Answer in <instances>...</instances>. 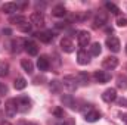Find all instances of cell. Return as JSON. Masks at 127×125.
Masks as SVG:
<instances>
[{
  "label": "cell",
  "instance_id": "cell-42",
  "mask_svg": "<svg viewBox=\"0 0 127 125\" xmlns=\"http://www.w3.org/2000/svg\"><path fill=\"white\" fill-rule=\"evenodd\" d=\"M0 84H1V83H0Z\"/></svg>",
  "mask_w": 127,
  "mask_h": 125
},
{
  "label": "cell",
  "instance_id": "cell-41",
  "mask_svg": "<svg viewBox=\"0 0 127 125\" xmlns=\"http://www.w3.org/2000/svg\"><path fill=\"white\" fill-rule=\"evenodd\" d=\"M126 52H127V46H126Z\"/></svg>",
  "mask_w": 127,
  "mask_h": 125
},
{
  "label": "cell",
  "instance_id": "cell-22",
  "mask_svg": "<svg viewBox=\"0 0 127 125\" xmlns=\"http://www.w3.org/2000/svg\"><path fill=\"white\" fill-rule=\"evenodd\" d=\"M52 13H53V16H58V18H62L66 15V9L64 7L62 4H58V6H55L53 7V10H52Z\"/></svg>",
  "mask_w": 127,
  "mask_h": 125
},
{
  "label": "cell",
  "instance_id": "cell-27",
  "mask_svg": "<svg viewBox=\"0 0 127 125\" xmlns=\"http://www.w3.org/2000/svg\"><path fill=\"white\" fill-rule=\"evenodd\" d=\"M9 72V63L6 61H0V77H6Z\"/></svg>",
  "mask_w": 127,
  "mask_h": 125
},
{
  "label": "cell",
  "instance_id": "cell-8",
  "mask_svg": "<svg viewBox=\"0 0 127 125\" xmlns=\"http://www.w3.org/2000/svg\"><path fill=\"white\" fill-rule=\"evenodd\" d=\"M102 100L105 103H112L117 100V90L115 88H108L102 93Z\"/></svg>",
  "mask_w": 127,
  "mask_h": 125
},
{
  "label": "cell",
  "instance_id": "cell-19",
  "mask_svg": "<svg viewBox=\"0 0 127 125\" xmlns=\"http://www.w3.org/2000/svg\"><path fill=\"white\" fill-rule=\"evenodd\" d=\"M24 41H25V40H22V38L13 40V41H12V52H13V53H19V52L22 50V47H24Z\"/></svg>",
  "mask_w": 127,
  "mask_h": 125
},
{
  "label": "cell",
  "instance_id": "cell-29",
  "mask_svg": "<svg viewBox=\"0 0 127 125\" xmlns=\"http://www.w3.org/2000/svg\"><path fill=\"white\" fill-rule=\"evenodd\" d=\"M105 7H106L111 13H114V15H118V13H120L118 6H115V4H114V3H111V1H106V3H105Z\"/></svg>",
  "mask_w": 127,
  "mask_h": 125
},
{
  "label": "cell",
  "instance_id": "cell-34",
  "mask_svg": "<svg viewBox=\"0 0 127 125\" xmlns=\"http://www.w3.org/2000/svg\"><path fill=\"white\" fill-rule=\"evenodd\" d=\"M59 125H75V124H74V119L68 118V119H64V122H61Z\"/></svg>",
  "mask_w": 127,
  "mask_h": 125
},
{
  "label": "cell",
  "instance_id": "cell-35",
  "mask_svg": "<svg viewBox=\"0 0 127 125\" xmlns=\"http://www.w3.org/2000/svg\"><path fill=\"white\" fill-rule=\"evenodd\" d=\"M118 104H120V106H124V107H127V99H126V97L118 99Z\"/></svg>",
  "mask_w": 127,
  "mask_h": 125
},
{
  "label": "cell",
  "instance_id": "cell-1",
  "mask_svg": "<svg viewBox=\"0 0 127 125\" xmlns=\"http://www.w3.org/2000/svg\"><path fill=\"white\" fill-rule=\"evenodd\" d=\"M15 103H16V107H18V112H28L31 109V100L27 97V96H19L15 99Z\"/></svg>",
  "mask_w": 127,
  "mask_h": 125
},
{
  "label": "cell",
  "instance_id": "cell-5",
  "mask_svg": "<svg viewBox=\"0 0 127 125\" xmlns=\"http://www.w3.org/2000/svg\"><path fill=\"white\" fill-rule=\"evenodd\" d=\"M4 112H6V115H7L9 118H12V116H15V115H16L18 107H16L15 99H9V100L6 102V104H4Z\"/></svg>",
  "mask_w": 127,
  "mask_h": 125
},
{
  "label": "cell",
  "instance_id": "cell-25",
  "mask_svg": "<svg viewBox=\"0 0 127 125\" xmlns=\"http://www.w3.org/2000/svg\"><path fill=\"white\" fill-rule=\"evenodd\" d=\"M106 24V13H99L97 16H96V19H95V25L96 27H103Z\"/></svg>",
  "mask_w": 127,
  "mask_h": 125
},
{
  "label": "cell",
  "instance_id": "cell-4",
  "mask_svg": "<svg viewBox=\"0 0 127 125\" xmlns=\"http://www.w3.org/2000/svg\"><path fill=\"white\" fill-rule=\"evenodd\" d=\"M106 47L111 50V52H114V53H117V52H120V40L115 37V35H111V37H108L106 38Z\"/></svg>",
  "mask_w": 127,
  "mask_h": 125
},
{
  "label": "cell",
  "instance_id": "cell-9",
  "mask_svg": "<svg viewBox=\"0 0 127 125\" xmlns=\"http://www.w3.org/2000/svg\"><path fill=\"white\" fill-rule=\"evenodd\" d=\"M24 50H25L30 56H35V55L38 53V47H37V44H35L32 40H25V41H24Z\"/></svg>",
  "mask_w": 127,
  "mask_h": 125
},
{
  "label": "cell",
  "instance_id": "cell-18",
  "mask_svg": "<svg viewBox=\"0 0 127 125\" xmlns=\"http://www.w3.org/2000/svg\"><path fill=\"white\" fill-rule=\"evenodd\" d=\"M9 22H10V24H13V25L21 27L22 24H25V22H27V18H25V16H22V15H15V16H10V18H9Z\"/></svg>",
  "mask_w": 127,
  "mask_h": 125
},
{
  "label": "cell",
  "instance_id": "cell-13",
  "mask_svg": "<svg viewBox=\"0 0 127 125\" xmlns=\"http://www.w3.org/2000/svg\"><path fill=\"white\" fill-rule=\"evenodd\" d=\"M77 62L80 65H87L90 62V55L84 50V49H80L78 53H77Z\"/></svg>",
  "mask_w": 127,
  "mask_h": 125
},
{
  "label": "cell",
  "instance_id": "cell-11",
  "mask_svg": "<svg viewBox=\"0 0 127 125\" xmlns=\"http://www.w3.org/2000/svg\"><path fill=\"white\" fill-rule=\"evenodd\" d=\"M93 78H95L99 84H105V83H108V81L111 80V75H109L106 71H95Z\"/></svg>",
  "mask_w": 127,
  "mask_h": 125
},
{
  "label": "cell",
  "instance_id": "cell-31",
  "mask_svg": "<svg viewBox=\"0 0 127 125\" xmlns=\"http://www.w3.org/2000/svg\"><path fill=\"white\" fill-rule=\"evenodd\" d=\"M117 25L118 27H127V18L126 16H118L117 18Z\"/></svg>",
  "mask_w": 127,
  "mask_h": 125
},
{
  "label": "cell",
  "instance_id": "cell-37",
  "mask_svg": "<svg viewBox=\"0 0 127 125\" xmlns=\"http://www.w3.org/2000/svg\"><path fill=\"white\" fill-rule=\"evenodd\" d=\"M40 81H44V77H35L34 78V84H41Z\"/></svg>",
  "mask_w": 127,
  "mask_h": 125
},
{
  "label": "cell",
  "instance_id": "cell-20",
  "mask_svg": "<svg viewBox=\"0 0 127 125\" xmlns=\"http://www.w3.org/2000/svg\"><path fill=\"white\" fill-rule=\"evenodd\" d=\"M13 87H15V90H24V88L27 87V80L22 78V77L15 78V81H13Z\"/></svg>",
  "mask_w": 127,
  "mask_h": 125
},
{
  "label": "cell",
  "instance_id": "cell-38",
  "mask_svg": "<svg viewBox=\"0 0 127 125\" xmlns=\"http://www.w3.org/2000/svg\"><path fill=\"white\" fill-rule=\"evenodd\" d=\"M121 119H123V121H124V122L127 124V113H124V115H121Z\"/></svg>",
  "mask_w": 127,
  "mask_h": 125
},
{
  "label": "cell",
  "instance_id": "cell-12",
  "mask_svg": "<svg viewBox=\"0 0 127 125\" xmlns=\"http://www.w3.org/2000/svg\"><path fill=\"white\" fill-rule=\"evenodd\" d=\"M35 37H37L41 43H50L55 35H53V32L50 31V30H46V31H38L35 34Z\"/></svg>",
  "mask_w": 127,
  "mask_h": 125
},
{
  "label": "cell",
  "instance_id": "cell-21",
  "mask_svg": "<svg viewBox=\"0 0 127 125\" xmlns=\"http://www.w3.org/2000/svg\"><path fill=\"white\" fill-rule=\"evenodd\" d=\"M21 66L24 68V71L27 72V74H32V71H34V65L30 59H22L21 61Z\"/></svg>",
  "mask_w": 127,
  "mask_h": 125
},
{
  "label": "cell",
  "instance_id": "cell-16",
  "mask_svg": "<svg viewBox=\"0 0 127 125\" xmlns=\"http://www.w3.org/2000/svg\"><path fill=\"white\" fill-rule=\"evenodd\" d=\"M37 66H38V69L40 71H47L49 68H50V62H49V59L46 58V56H40L38 58V61H37Z\"/></svg>",
  "mask_w": 127,
  "mask_h": 125
},
{
  "label": "cell",
  "instance_id": "cell-24",
  "mask_svg": "<svg viewBox=\"0 0 127 125\" xmlns=\"http://www.w3.org/2000/svg\"><path fill=\"white\" fill-rule=\"evenodd\" d=\"M117 87L121 90H127V77L126 75H118L117 77Z\"/></svg>",
  "mask_w": 127,
  "mask_h": 125
},
{
  "label": "cell",
  "instance_id": "cell-23",
  "mask_svg": "<svg viewBox=\"0 0 127 125\" xmlns=\"http://www.w3.org/2000/svg\"><path fill=\"white\" fill-rule=\"evenodd\" d=\"M89 80H90V77H89L87 72H80V74L77 75V81H78L81 85H87V84H89Z\"/></svg>",
  "mask_w": 127,
  "mask_h": 125
},
{
  "label": "cell",
  "instance_id": "cell-14",
  "mask_svg": "<svg viewBox=\"0 0 127 125\" xmlns=\"http://www.w3.org/2000/svg\"><path fill=\"white\" fill-rule=\"evenodd\" d=\"M61 49L65 53H72L74 52V44H72V41L68 37H64L62 40H61Z\"/></svg>",
  "mask_w": 127,
  "mask_h": 125
},
{
  "label": "cell",
  "instance_id": "cell-40",
  "mask_svg": "<svg viewBox=\"0 0 127 125\" xmlns=\"http://www.w3.org/2000/svg\"><path fill=\"white\" fill-rule=\"evenodd\" d=\"M1 125H12V124H9V122H3Z\"/></svg>",
  "mask_w": 127,
  "mask_h": 125
},
{
  "label": "cell",
  "instance_id": "cell-3",
  "mask_svg": "<svg viewBox=\"0 0 127 125\" xmlns=\"http://www.w3.org/2000/svg\"><path fill=\"white\" fill-rule=\"evenodd\" d=\"M61 102H62L64 106H66V107H69V109H72V110L78 109V103H77V100H75L71 94H64L62 97H61Z\"/></svg>",
  "mask_w": 127,
  "mask_h": 125
},
{
  "label": "cell",
  "instance_id": "cell-28",
  "mask_svg": "<svg viewBox=\"0 0 127 125\" xmlns=\"http://www.w3.org/2000/svg\"><path fill=\"white\" fill-rule=\"evenodd\" d=\"M61 85H62V83H59V81L53 80V81H50V84H49V88H50V91H52V93H59V88H61Z\"/></svg>",
  "mask_w": 127,
  "mask_h": 125
},
{
  "label": "cell",
  "instance_id": "cell-17",
  "mask_svg": "<svg viewBox=\"0 0 127 125\" xmlns=\"http://www.w3.org/2000/svg\"><path fill=\"white\" fill-rule=\"evenodd\" d=\"M16 9H18V4L12 3V1H7V3H4L1 6V12L3 13H13V12H16Z\"/></svg>",
  "mask_w": 127,
  "mask_h": 125
},
{
  "label": "cell",
  "instance_id": "cell-30",
  "mask_svg": "<svg viewBox=\"0 0 127 125\" xmlns=\"http://www.w3.org/2000/svg\"><path fill=\"white\" fill-rule=\"evenodd\" d=\"M53 115H55L56 118H59V119H64V118H65V112H64V109H61V107H56V109L53 110Z\"/></svg>",
  "mask_w": 127,
  "mask_h": 125
},
{
  "label": "cell",
  "instance_id": "cell-7",
  "mask_svg": "<svg viewBox=\"0 0 127 125\" xmlns=\"http://www.w3.org/2000/svg\"><path fill=\"white\" fill-rule=\"evenodd\" d=\"M77 43H78L80 47H86V46L90 43V32L89 31H78Z\"/></svg>",
  "mask_w": 127,
  "mask_h": 125
},
{
  "label": "cell",
  "instance_id": "cell-33",
  "mask_svg": "<svg viewBox=\"0 0 127 125\" xmlns=\"http://www.w3.org/2000/svg\"><path fill=\"white\" fill-rule=\"evenodd\" d=\"M92 109H95V107H93L92 104H84V107H81L80 110H81V113H83V115H86V113H89V112H90Z\"/></svg>",
  "mask_w": 127,
  "mask_h": 125
},
{
  "label": "cell",
  "instance_id": "cell-36",
  "mask_svg": "<svg viewBox=\"0 0 127 125\" xmlns=\"http://www.w3.org/2000/svg\"><path fill=\"white\" fill-rule=\"evenodd\" d=\"M6 93H7V87H6L4 84H0V94H3V96H4Z\"/></svg>",
  "mask_w": 127,
  "mask_h": 125
},
{
  "label": "cell",
  "instance_id": "cell-2",
  "mask_svg": "<svg viewBox=\"0 0 127 125\" xmlns=\"http://www.w3.org/2000/svg\"><path fill=\"white\" fill-rule=\"evenodd\" d=\"M77 83H78L77 77H74V75H66V77H64V80H62V85L68 91H75L77 85H78Z\"/></svg>",
  "mask_w": 127,
  "mask_h": 125
},
{
  "label": "cell",
  "instance_id": "cell-32",
  "mask_svg": "<svg viewBox=\"0 0 127 125\" xmlns=\"http://www.w3.org/2000/svg\"><path fill=\"white\" fill-rule=\"evenodd\" d=\"M19 30H21L22 32H30V31H31V24L25 22V24H22V25L19 27Z\"/></svg>",
  "mask_w": 127,
  "mask_h": 125
},
{
  "label": "cell",
  "instance_id": "cell-39",
  "mask_svg": "<svg viewBox=\"0 0 127 125\" xmlns=\"http://www.w3.org/2000/svg\"><path fill=\"white\" fill-rule=\"evenodd\" d=\"M25 125H37V124H34V122H28V124H25Z\"/></svg>",
  "mask_w": 127,
  "mask_h": 125
},
{
  "label": "cell",
  "instance_id": "cell-6",
  "mask_svg": "<svg viewBox=\"0 0 127 125\" xmlns=\"http://www.w3.org/2000/svg\"><path fill=\"white\" fill-rule=\"evenodd\" d=\"M117 66H118V59H117L115 56H108V58H105L103 62H102V68H103V69H108V71L115 69Z\"/></svg>",
  "mask_w": 127,
  "mask_h": 125
},
{
  "label": "cell",
  "instance_id": "cell-15",
  "mask_svg": "<svg viewBox=\"0 0 127 125\" xmlns=\"http://www.w3.org/2000/svg\"><path fill=\"white\" fill-rule=\"evenodd\" d=\"M84 119H86L87 122H96V121L100 119V112H97L96 109H92L89 113L84 115Z\"/></svg>",
  "mask_w": 127,
  "mask_h": 125
},
{
  "label": "cell",
  "instance_id": "cell-10",
  "mask_svg": "<svg viewBox=\"0 0 127 125\" xmlns=\"http://www.w3.org/2000/svg\"><path fill=\"white\" fill-rule=\"evenodd\" d=\"M30 22L35 27H43L44 25V16L41 12H34L30 15Z\"/></svg>",
  "mask_w": 127,
  "mask_h": 125
},
{
  "label": "cell",
  "instance_id": "cell-26",
  "mask_svg": "<svg viewBox=\"0 0 127 125\" xmlns=\"http://www.w3.org/2000/svg\"><path fill=\"white\" fill-rule=\"evenodd\" d=\"M100 52H102L100 43H93V44L90 46V55H92V56H99Z\"/></svg>",
  "mask_w": 127,
  "mask_h": 125
}]
</instances>
